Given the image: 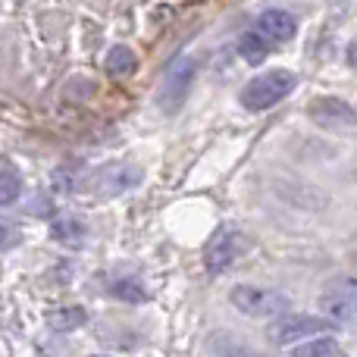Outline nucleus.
Returning a JSON list of instances; mask_svg holds the SVG:
<instances>
[{
    "label": "nucleus",
    "mask_w": 357,
    "mask_h": 357,
    "mask_svg": "<svg viewBox=\"0 0 357 357\" xmlns=\"http://www.w3.org/2000/svg\"><path fill=\"white\" fill-rule=\"evenodd\" d=\"M142 167L135 163H113V167L98 169L91 178H88V195L94 197H116L123 191H132L135 185H142Z\"/></svg>",
    "instance_id": "nucleus-6"
},
{
    "label": "nucleus",
    "mask_w": 357,
    "mask_h": 357,
    "mask_svg": "<svg viewBox=\"0 0 357 357\" xmlns=\"http://www.w3.org/2000/svg\"><path fill=\"white\" fill-rule=\"evenodd\" d=\"M19 241V232L16 229H10L6 222H0V251H6V248H13Z\"/></svg>",
    "instance_id": "nucleus-16"
},
{
    "label": "nucleus",
    "mask_w": 357,
    "mask_h": 357,
    "mask_svg": "<svg viewBox=\"0 0 357 357\" xmlns=\"http://www.w3.org/2000/svg\"><path fill=\"white\" fill-rule=\"evenodd\" d=\"M257 29H260V35L270 38V41L285 44L295 38L298 22H295V16H289L285 10H264L257 16Z\"/></svg>",
    "instance_id": "nucleus-8"
},
{
    "label": "nucleus",
    "mask_w": 357,
    "mask_h": 357,
    "mask_svg": "<svg viewBox=\"0 0 357 357\" xmlns=\"http://www.w3.org/2000/svg\"><path fill=\"white\" fill-rule=\"evenodd\" d=\"M107 73L113 75V79H123V75H132L138 66V56L132 47H126V44H116V47L107 50V60H104Z\"/></svg>",
    "instance_id": "nucleus-10"
},
{
    "label": "nucleus",
    "mask_w": 357,
    "mask_h": 357,
    "mask_svg": "<svg viewBox=\"0 0 357 357\" xmlns=\"http://www.w3.org/2000/svg\"><path fill=\"white\" fill-rule=\"evenodd\" d=\"M110 295H113V298H119V301L142 304L144 298H148V291H144V285L138 282V279H116V282L110 285Z\"/></svg>",
    "instance_id": "nucleus-13"
},
{
    "label": "nucleus",
    "mask_w": 357,
    "mask_h": 357,
    "mask_svg": "<svg viewBox=\"0 0 357 357\" xmlns=\"http://www.w3.org/2000/svg\"><path fill=\"white\" fill-rule=\"evenodd\" d=\"M320 310L335 326H357V276L329 282L320 295Z\"/></svg>",
    "instance_id": "nucleus-3"
},
{
    "label": "nucleus",
    "mask_w": 357,
    "mask_h": 357,
    "mask_svg": "<svg viewBox=\"0 0 357 357\" xmlns=\"http://www.w3.org/2000/svg\"><path fill=\"white\" fill-rule=\"evenodd\" d=\"M19 195H22V178H19L16 173H0V204L3 207H10V204L19 201Z\"/></svg>",
    "instance_id": "nucleus-15"
},
{
    "label": "nucleus",
    "mask_w": 357,
    "mask_h": 357,
    "mask_svg": "<svg viewBox=\"0 0 357 357\" xmlns=\"http://www.w3.org/2000/svg\"><path fill=\"white\" fill-rule=\"evenodd\" d=\"M295 82H298L295 73H289V69H266L264 75H254V79L241 88V107L251 113L270 110L273 104L289 98Z\"/></svg>",
    "instance_id": "nucleus-1"
},
{
    "label": "nucleus",
    "mask_w": 357,
    "mask_h": 357,
    "mask_svg": "<svg viewBox=\"0 0 357 357\" xmlns=\"http://www.w3.org/2000/svg\"><path fill=\"white\" fill-rule=\"evenodd\" d=\"M295 354H301V357H335V354H342V345L335 339H329V335H320V339L307 342V345H298Z\"/></svg>",
    "instance_id": "nucleus-14"
},
{
    "label": "nucleus",
    "mask_w": 357,
    "mask_h": 357,
    "mask_svg": "<svg viewBox=\"0 0 357 357\" xmlns=\"http://www.w3.org/2000/svg\"><path fill=\"white\" fill-rule=\"evenodd\" d=\"M241 248H245V235H241V229L232 226V222H226V226L216 229L213 238H210L207 248H204V264H207V270L222 273V270L232 266V260L241 254Z\"/></svg>",
    "instance_id": "nucleus-7"
},
{
    "label": "nucleus",
    "mask_w": 357,
    "mask_h": 357,
    "mask_svg": "<svg viewBox=\"0 0 357 357\" xmlns=\"http://www.w3.org/2000/svg\"><path fill=\"white\" fill-rule=\"evenodd\" d=\"M348 63H351V66H357V41L351 44V47H348Z\"/></svg>",
    "instance_id": "nucleus-17"
},
{
    "label": "nucleus",
    "mask_w": 357,
    "mask_h": 357,
    "mask_svg": "<svg viewBox=\"0 0 357 357\" xmlns=\"http://www.w3.org/2000/svg\"><path fill=\"white\" fill-rule=\"evenodd\" d=\"M50 238L60 241V245H66V248H85L88 229H85V222H82V220L63 216V220H56L54 226H50Z\"/></svg>",
    "instance_id": "nucleus-9"
},
{
    "label": "nucleus",
    "mask_w": 357,
    "mask_h": 357,
    "mask_svg": "<svg viewBox=\"0 0 357 357\" xmlns=\"http://www.w3.org/2000/svg\"><path fill=\"white\" fill-rule=\"evenodd\" d=\"M85 323V310L82 307H54L47 310V326L54 333H73Z\"/></svg>",
    "instance_id": "nucleus-11"
},
{
    "label": "nucleus",
    "mask_w": 357,
    "mask_h": 357,
    "mask_svg": "<svg viewBox=\"0 0 357 357\" xmlns=\"http://www.w3.org/2000/svg\"><path fill=\"white\" fill-rule=\"evenodd\" d=\"M335 323L329 320V317H317V314H279V320L270 326V342L273 345H291V342L298 339H314V335H323L329 333Z\"/></svg>",
    "instance_id": "nucleus-4"
},
{
    "label": "nucleus",
    "mask_w": 357,
    "mask_h": 357,
    "mask_svg": "<svg viewBox=\"0 0 357 357\" xmlns=\"http://www.w3.org/2000/svg\"><path fill=\"white\" fill-rule=\"evenodd\" d=\"M229 301L245 317H254V320L279 317L291 307L289 295H282V291H276V289H260V285H235V289L229 291Z\"/></svg>",
    "instance_id": "nucleus-2"
},
{
    "label": "nucleus",
    "mask_w": 357,
    "mask_h": 357,
    "mask_svg": "<svg viewBox=\"0 0 357 357\" xmlns=\"http://www.w3.org/2000/svg\"><path fill=\"white\" fill-rule=\"evenodd\" d=\"M195 56H176L173 63H169L167 75H163V88H160V98H157V104H160L163 113H178L185 104V98H188V88H191V79H195Z\"/></svg>",
    "instance_id": "nucleus-5"
},
{
    "label": "nucleus",
    "mask_w": 357,
    "mask_h": 357,
    "mask_svg": "<svg viewBox=\"0 0 357 357\" xmlns=\"http://www.w3.org/2000/svg\"><path fill=\"white\" fill-rule=\"evenodd\" d=\"M238 54L245 56L248 63H264L266 56H270V44H266V38L260 35V31H245L241 35V41H238Z\"/></svg>",
    "instance_id": "nucleus-12"
}]
</instances>
